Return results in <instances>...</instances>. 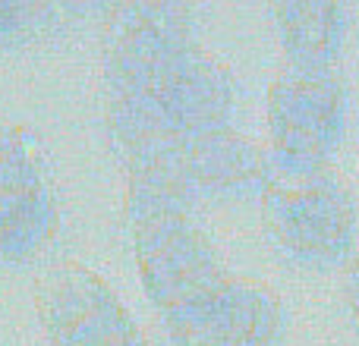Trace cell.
<instances>
[{"label": "cell", "mask_w": 359, "mask_h": 346, "mask_svg": "<svg viewBox=\"0 0 359 346\" xmlns=\"http://www.w3.org/2000/svg\"><path fill=\"white\" fill-rule=\"evenodd\" d=\"M60 227L54 177L41 139L25 126H0V265H29Z\"/></svg>", "instance_id": "cell-1"}, {"label": "cell", "mask_w": 359, "mask_h": 346, "mask_svg": "<svg viewBox=\"0 0 359 346\" xmlns=\"http://www.w3.org/2000/svg\"><path fill=\"white\" fill-rule=\"evenodd\" d=\"M35 312L50 346H149L114 286L82 261H57L35 280Z\"/></svg>", "instance_id": "cell-2"}, {"label": "cell", "mask_w": 359, "mask_h": 346, "mask_svg": "<svg viewBox=\"0 0 359 346\" xmlns=\"http://www.w3.org/2000/svg\"><path fill=\"white\" fill-rule=\"evenodd\" d=\"M60 6L54 4H29V0H0V44L25 41L41 35L60 19Z\"/></svg>", "instance_id": "cell-3"}]
</instances>
